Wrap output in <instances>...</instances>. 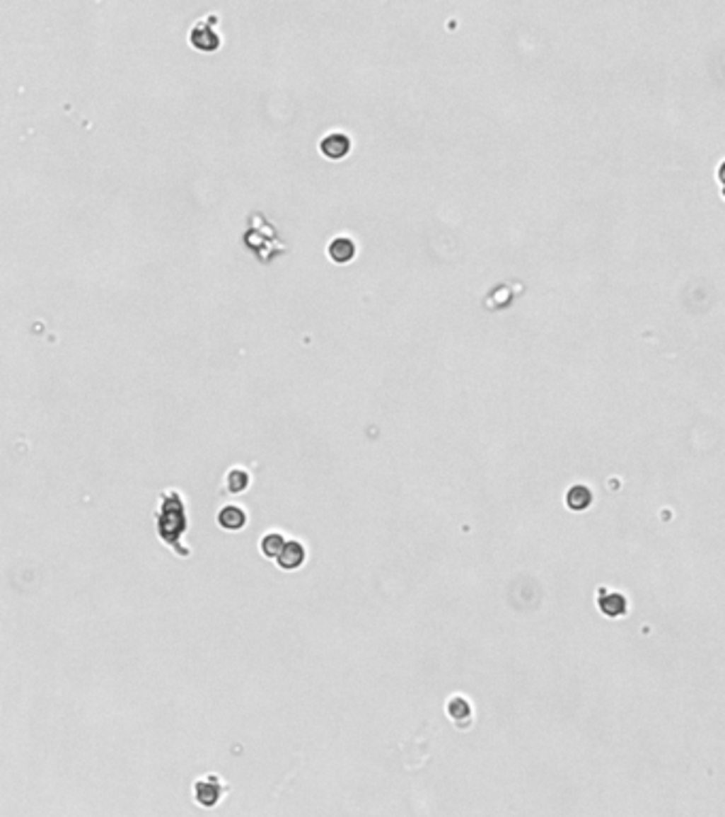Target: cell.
Segmentation results:
<instances>
[{
    "label": "cell",
    "instance_id": "cell-7",
    "mask_svg": "<svg viewBox=\"0 0 725 817\" xmlns=\"http://www.w3.org/2000/svg\"><path fill=\"white\" fill-rule=\"evenodd\" d=\"M355 251H357V247H355V243H353L349 236H336V238L327 245V255H330V260L336 262V264H347V262H351V260L355 257Z\"/></svg>",
    "mask_w": 725,
    "mask_h": 817
},
{
    "label": "cell",
    "instance_id": "cell-6",
    "mask_svg": "<svg viewBox=\"0 0 725 817\" xmlns=\"http://www.w3.org/2000/svg\"><path fill=\"white\" fill-rule=\"evenodd\" d=\"M217 523H219L224 530H228V532H238V530H243L245 523H247V513H245L243 506L226 504V506H221L219 513H217Z\"/></svg>",
    "mask_w": 725,
    "mask_h": 817
},
{
    "label": "cell",
    "instance_id": "cell-12",
    "mask_svg": "<svg viewBox=\"0 0 725 817\" xmlns=\"http://www.w3.org/2000/svg\"><path fill=\"white\" fill-rule=\"evenodd\" d=\"M449 715H451V719H456V722L468 719V717L472 715V709H470V705L466 702V698L456 696V698L449 702Z\"/></svg>",
    "mask_w": 725,
    "mask_h": 817
},
{
    "label": "cell",
    "instance_id": "cell-10",
    "mask_svg": "<svg viewBox=\"0 0 725 817\" xmlns=\"http://www.w3.org/2000/svg\"><path fill=\"white\" fill-rule=\"evenodd\" d=\"M283 545H285V538L281 532H268L260 540V550L266 558H277L283 550Z\"/></svg>",
    "mask_w": 725,
    "mask_h": 817
},
{
    "label": "cell",
    "instance_id": "cell-2",
    "mask_svg": "<svg viewBox=\"0 0 725 817\" xmlns=\"http://www.w3.org/2000/svg\"><path fill=\"white\" fill-rule=\"evenodd\" d=\"M213 20H215V16H209V22L202 20V22H196V24L192 26V30H190V41H192L194 47H198V50H202V52H213V50L219 47L221 39H219V35L211 28V22H213Z\"/></svg>",
    "mask_w": 725,
    "mask_h": 817
},
{
    "label": "cell",
    "instance_id": "cell-11",
    "mask_svg": "<svg viewBox=\"0 0 725 817\" xmlns=\"http://www.w3.org/2000/svg\"><path fill=\"white\" fill-rule=\"evenodd\" d=\"M226 487L232 494H240L249 487V473L245 468H232L226 477Z\"/></svg>",
    "mask_w": 725,
    "mask_h": 817
},
{
    "label": "cell",
    "instance_id": "cell-1",
    "mask_svg": "<svg viewBox=\"0 0 725 817\" xmlns=\"http://www.w3.org/2000/svg\"><path fill=\"white\" fill-rule=\"evenodd\" d=\"M156 526H158L160 538L168 545V547H173V550L181 547V536L187 530V513H185V502H183L181 492H177V489L164 492L162 506H160V513L156 517Z\"/></svg>",
    "mask_w": 725,
    "mask_h": 817
},
{
    "label": "cell",
    "instance_id": "cell-9",
    "mask_svg": "<svg viewBox=\"0 0 725 817\" xmlns=\"http://www.w3.org/2000/svg\"><path fill=\"white\" fill-rule=\"evenodd\" d=\"M593 502V494L587 485H572L566 494V504L572 511H585Z\"/></svg>",
    "mask_w": 725,
    "mask_h": 817
},
{
    "label": "cell",
    "instance_id": "cell-8",
    "mask_svg": "<svg viewBox=\"0 0 725 817\" xmlns=\"http://www.w3.org/2000/svg\"><path fill=\"white\" fill-rule=\"evenodd\" d=\"M598 607L606 618H621L627 613V598L619 592H606L598 598Z\"/></svg>",
    "mask_w": 725,
    "mask_h": 817
},
{
    "label": "cell",
    "instance_id": "cell-3",
    "mask_svg": "<svg viewBox=\"0 0 725 817\" xmlns=\"http://www.w3.org/2000/svg\"><path fill=\"white\" fill-rule=\"evenodd\" d=\"M306 560V550L300 540H285L281 554L277 556V564L283 571H296L304 564Z\"/></svg>",
    "mask_w": 725,
    "mask_h": 817
},
{
    "label": "cell",
    "instance_id": "cell-5",
    "mask_svg": "<svg viewBox=\"0 0 725 817\" xmlns=\"http://www.w3.org/2000/svg\"><path fill=\"white\" fill-rule=\"evenodd\" d=\"M194 796H196L198 804L215 806L219 802V798H221V783H219V779L217 777H207V779L196 781Z\"/></svg>",
    "mask_w": 725,
    "mask_h": 817
},
{
    "label": "cell",
    "instance_id": "cell-4",
    "mask_svg": "<svg viewBox=\"0 0 725 817\" xmlns=\"http://www.w3.org/2000/svg\"><path fill=\"white\" fill-rule=\"evenodd\" d=\"M319 149L330 160H342L351 151V139L344 132H330L319 143Z\"/></svg>",
    "mask_w": 725,
    "mask_h": 817
}]
</instances>
